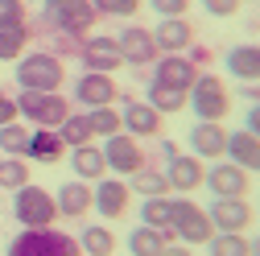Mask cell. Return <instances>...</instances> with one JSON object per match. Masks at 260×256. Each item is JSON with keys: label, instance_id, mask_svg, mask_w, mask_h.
Returning <instances> with one entry per match:
<instances>
[{"label": "cell", "instance_id": "1", "mask_svg": "<svg viewBox=\"0 0 260 256\" xmlns=\"http://www.w3.org/2000/svg\"><path fill=\"white\" fill-rule=\"evenodd\" d=\"M67 83V67L50 50H34L17 58V87L21 91H62Z\"/></svg>", "mask_w": 260, "mask_h": 256}, {"label": "cell", "instance_id": "2", "mask_svg": "<svg viewBox=\"0 0 260 256\" xmlns=\"http://www.w3.org/2000/svg\"><path fill=\"white\" fill-rule=\"evenodd\" d=\"M100 13H95L91 0H42V25H50L54 34H91Z\"/></svg>", "mask_w": 260, "mask_h": 256}, {"label": "cell", "instance_id": "3", "mask_svg": "<svg viewBox=\"0 0 260 256\" xmlns=\"http://www.w3.org/2000/svg\"><path fill=\"white\" fill-rule=\"evenodd\" d=\"M9 256H83L79 240L54 228H25L21 236H13Z\"/></svg>", "mask_w": 260, "mask_h": 256}, {"label": "cell", "instance_id": "4", "mask_svg": "<svg viewBox=\"0 0 260 256\" xmlns=\"http://www.w3.org/2000/svg\"><path fill=\"white\" fill-rule=\"evenodd\" d=\"M75 108L62 91H21L17 95V116H25L34 128H58Z\"/></svg>", "mask_w": 260, "mask_h": 256}, {"label": "cell", "instance_id": "5", "mask_svg": "<svg viewBox=\"0 0 260 256\" xmlns=\"http://www.w3.org/2000/svg\"><path fill=\"white\" fill-rule=\"evenodd\" d=\"M186 108H194V116L199 120H223L227 112H232V95H227V83L219 75H199L194 79V87L186 91Z\"/></svg>", "mask_w": 260, "mask_h": 256}, {"label": "cell", "instance_id": "6", "mask_svg": "<svg viewBox=\"0 0 260 256\" xmlns=\"http://www.w3.org/2000/svg\"><path fill=\"white\" fill-rule=\"evenodd\" d=\"M13 219L21 223V228H54V219H58V203L54 195H46L42 186H21L13 190Z\"/></svg>", "mask_w": 260, "mask_h": 256}, {"label": "cell", "instance_id": "7", "mask_svg": "<svg viewBox=\"0 0 260 256\" xmlns=\"http://www.w3.org/2000/svg\"><path fill=\"white\" fill-rule=\"evenodd\" d=\"M170 232L182 244H207L211 240V215L190 203V199H174V215H170Z\"/></svg>", "mask_w": 260, "mask_h": 256}, {"label": "cell", "instance_id": "8", "mask_svg": "<svg viewBox=\"0 0 260 256\" xmlns=\"http://www.w3.org/2000/svg\"><path fill=\"white\" fill-rule=\"evenodd\" d=\"M79 58H83L87 71H100V75H116V71L124 67L120 46H116V38H108V34H91V38H83Z\"/></svg>", "mask_w": 260, "mask_h": 256}, {"label": "cell", "instance_id": "9", "mask_svg": "<svg viewBox=\"0 0 260 256\" xmlns=\"http://www.w3.org/2000/svg\"><path fill=\"white\" fill-rule=\"evenodd\" d=\"M75 100H79V108H108V104H116L120 100V87H116V79L112 75H100V71H83L79 75V83H75Z\"/></svg>", "mask_w": 260, "mask_h": 256}, {"label": "cell", "instance_id": "10", "mask_svg": "<svg viewBox=\"0 0 260 256\" xmlns=\"http://www.w3.org/2000/svg\"><path fill=\"white\" fill-rule=\"evenodd\" d=\"M116 46H120V58L128 62V67H153V62L161 58V50L153 42V29H141V25H128L116 38Z\"/></svg>", "mask_w": 260, "mask_h": 256}, {"label": "cell", "instance_id": "11", "mask_svg": "<svg viewBox=\"0 0 260 256\" xmlns=\"http://www.w3.org/2000/svg\"><path fill=\"white\" fill-rule=\"evenodd\" d=\"M203 182L211 186L215 199H248V170H240L236 162H219V166H211Z\"/></svg>", "mask_w": 260, "mask_h": 256}, {"label": "cell", "instance_id": "12", "mask_svg": "<svg viewBox=\"0 0 260 256\" xmlns=\"http://www.w3.org/2000/svg\"><path fill=\"white\" fill-rule=\"evenodd\" d=\"M199 75L203 71L194 67L186 54H161L157 67H153V83H166V87H178V91H190Z\"/></svg>", "mask_w": 260, "mask_h": 256}, {"label": "cell", "instance_id": "13", "mask_svg": "<svg viewBox=\"0 0 260 256\" xmlns=\"http://www.w3.org/2000/svg\"><path fill=\"white\" fill-rule=\"evenodd\" d=\"M104 157H108V170H116V174H137V170L145 166L141 141H137V137H128V133H116V137H108V145H104Z\"/></svg>", "mask_w": 260, "mask_h": 256}, {"label": "cell", "instance_id": "14", "mask_svg": "<svg viewBox=\"0 0 260 256\" xmlns=\"http://www.w3.org/2000/svg\"><path fill=\"white\" fill-rule=\"evenodd\" d=\"M120 124H124V133L128 137H157L161 133V112L145 100H124V112H120Z\"/></svg>", "mask_w": 260, "mask_h": 256}, {"label": "cell", "instance_id": "15", "mask_svg": "<svg viewBox=\"0 0 260 256\" xmlns=\"http://www.w3.org/2000/svg\"><path fill=\"white\" fill-rule=\"evenodd\" d=\"M190 153L194 157H211V162H219V157L227 153V128L223 124H215V120H199L190 128Z\"/></svg>", "mask_w": 260, "mask_h": 256}, {"label": "cell", "instance_id": "16", "mask_svg": "<svg viewBox=\"0 0 260 256\" xmlns=\"http://www.w3.org/2000/svg\"><path fill=\"white\" fill-rule=\"evenodd\" d=\"M91 195H95V199H91V207L100 211L104 219H120V215L128 211V199H133V190H128V182H116V178H100Z\"/></svg>", "mask_w": 260, "mask_h": 256}, {"label": "cell", "instance_id": "17", "mask_svg": "<svg viewBox=\"0 0 260 256\" xmlns=\"http://www.w3.org/2000/svg\"><path fill=\"white\" fill-rule=\"evenodd\" d=\"M153 42L161 54H186L194 46V25L186 17H161V25L153 29Z\"/></svg>", "mask_w": 260, "mask_h": 256}, {"label": "cell", "instance_id": "18", "mask_svg": "<svg viewBox=\"0 0 260 256\" xmlns=\"http://www.w3.org/2000/svg\"><path fill=\"white\" fill-rule=\"evenodd\" d=\"M203 178H207L203 157H194V153H174V157H170V170H166L170 190H182V195H190V190L203 186Z\"/></svg>", "mask_w": 260, "mask_h": 256}, {"label": "cell", "instance_id": "19", "mask_svg": "<svg viewBox=\"0 0 260 256\" xmlns=\"http://www.w3.org/2000/svg\"><path fill=\"white\" fill-rule=\"evenodd\" d=\"M207 215H211V228L215 232H244L252 223V207L244 199H215Z\"/></svg>", "mask_w": 260, "mask_h": 256}, {"label": "cell", "instance_id": "20", "mask_svg": "<svg viewBox=\"0 0 260 256\" xmlns=\"http://www.w3.org/2000/svg\"><path fill=\"white\" fill-rule=\"evenodd\" d=\"M227 162H236L248 174H260V137L252 133H227Z\"/></svg>", "mask_w": 260, "mask_h": 256}, {"label": "cell", "instance_id": "21", "mask_svg": "<svg viewBox=\"0 0 260 256\" xmlns=\"http://www.w3.org/2000/svg\"><path fill=\"white\" fill-rule=\"evenodd\" d=\"M227 71H232L240 83H260V46L244 42L227 50Z\"/></svg>", "mask_w": 260, "mask_h": 256}, {"label": "cell", "instance_id": "22", "mask_svg": "<svg viewBox=\"0 0 260 256\" xmlns=\"http://www.w3.org/2000/svg\"><path fill=\"white\" fill-rule=\"evenodd\" d=\"M91 186L87 182H67V186H58V195H54V203H58V215H67V219H79V215H87L91 211Z\"/></svg>", "mask_w": 260, "mask_h": 256}, {"label": "cell", "instance_id": "23", "mask_svg": "<svg viewBox=\"0 0 260 256\" xmlns=\"http://www.w3.org/2000/svg\"><path fill=\"white\" fill-rule=\"evenodd\" d=\"M71 166H75L79 182H100L108 174V157L95 145H79V149H71Z\"/></svg>", "mask_w": 260, "mask_h": 256}, {"label": "cell", "instance_id": "24", "mask_svg": "<svg viewBox=\"0 0 260 256\" xmlns=\"http://www.w3.org/2000/svg\"><path fill=\"white\" fill-rule=\"evenodd\" d=\"M62 153H67V145H62L58 128H34V133H29V153H25V162H58Z\"/></svg>", "mask_w": 260, "mask_h": 256}, {"label": "cell", "instance_id": "25", "mask_svg": "<svg viewBox=\"0 0 260 256\" xmlns=\"http://www.w3.org/2000/svg\"><path fill=\"white\" fill-rule=\"evenodd\" d=\"M133 182H128V190L133 195H145V199H161L170 195V182H166V170H153V166H141L137 174H128Z\"/></svg>", "mask_w": 260, "mask_h": 256}, {"label": "cell", "instance_id": "26", "mask_svg": "<svg viewBox=\"0 0 260 256\" xmlns=\"http://www.w3.org/2000/svg\"><path fill=\"white\" fill-rule=\"evenodd\" d=\"M170 240H174L170 232H157V228H145L141 223V228L128 236V252L133 256H161V248H166Z\"/></svg>", "mask_w": 260, "mask_h": 256}, {"label": "cell", "instance_id": "27", "mask_svg": "<svg viewBox=\"0 0 260 256\" xmlns=\"http://www.w3.org/2000/svg\"><path fill=\"white\" fill-rule=\"evenodd\" d=\"M29 46V25L13 21V25H0V62H17Z\"/></svg>", "mask_w": 260, "mask_h": 256}, {"label": "cell", "instance_id": "28", "mask_svg": "<svg viewBox=\"0 0 260 256\" xmlns=\"http://www.w3.org/2000/svg\"><path fill=\"white\" fill-rule=\"evenodd\" d=\"M79 248H83V256H112L116 252V236L104 223H91V228L79 232Z\"/></svg>", "mask_w": 260, "mask_h": 256}, {"label": "cell", "instance_id": "29", "mask_svg": "<svg viewBox=\"0 0 260 256\" xmlns=\"http://www.w3.org/2000/svg\"><path fill=\"white\" fill-rule=\"evenodd\" d=\"M145 104H153L161 116H174V112H182V108H186V91L166 87V83H149V91H145Z\"/></svg>", "mask_w": 260, "mask_h": 256}, {"label": "cell", "instance_id": "30", "mask_svg": "<svg viewBox=\"0 0 260 256\" xmlns=\"http://www.w3.org/2000/svg\"><path fill=\"white\" fill-rule=\"evenodd\" d=\"M58 137H62V145L67 149H79V145H91V120H87V112H71L67 120L58 124Z\"/></svg>", "mask_w": 260, "mask_h": 256}, {"label": "cell", "instance_id": "31", "mask_svg": "<svg viewBox=\"0 0 260 256\" xmlns=\"http://www.w3.org/2000/svg\"><path fill=\"white\" fill-rule=\"evenodd\" d=\"M170 215H174V199H166V195L161 199H145V207H141V223L145 228H157V232H170Z\"/></svg>", "mask_w": 260, "mask_h": 256}, {"label": "cell", "instance_id": "32", "mask_svg": "<svg viewBox=\"0 0 260 256\" xmlns=\"http://www.w3.org/2000/svg\"><path fill=\"white\" fill-rule=\"evenodd\" d=\"M29 170H34V166H29L25 157H5V162H0V186H5V190L29 186V182H34V178H29Z\"/></svg>", "mask_w": 260, "mask_h": 256}, {"label": "cell", "instance_id": "33", "mask_svg": "<svg viewBox=\"0 0 260 256\" xmlns=\"http://www.w3.org/2000/svg\"><path fill=\"white\" fill-rule=\"evenodd\" d=\"M0 149H5V157H25L29 153V128L25 124H5L0 128Z\"/></svg>", "mask_w": 260, "mask_h": 256}, {"label": "cell", "instance_id": "34", "mask_svg": "<svg viewBox=\"0 0 260 256\" xmlns=\"http://www.w3.org/2000/svg\"><path fill=\"white\" fill-rule=\"evenodd\" d=\"M87 120H91V133H95V137H116V133H124L120 112H116L112 104H108V108H91Z\"/></svg>", "mask_w": 260, "mask_h": 256}, {"label": "cell", "instance_id": "35", "mask_svg": "<svg viewBox=\"0 0 260 256\" xmlns=\"http://www.w3.org/2000/svg\"><path fill=\"white\" fill-rule=\"evenodd\" d=\"M207 244H211V256H248L244 232H215Z\"/></svg>", "mask_w": 260, "mask_h": 256}, {"label": "cell", "instance_id": "36", "mask_svg": "<svg viewBox=\"0 0 260 256\" xmlns=\"http://www.w3.org/2000/svg\"><path fill=\"white\" fill-rule=\"evenodd\" d=\"M100 17H133L141 9V0H91Z\"/></svg>", "mask_w": 260, "mask_h": 256}, {"label": "cell", "instance_id": "37", "mask_svg": "<svg viewBox=\"0 0 260 256\" xmlns=\"http://www.w3.org/2000/svg\"><path fill=\"white\" fill-rule=\"evenodd\" d=\"M25 21V0H0V25Z\"/></svg>", "mask_w": 260, "mask_h": 256}, {"label": "cell", "instance_id": "38", "mask_svg": "<svg viewBox=\"0 0 260 256\" xmlns=\"http://www.w3.org/2000/svg\"><path fill=\"white\" fill-rule=\"evenodd\" d=\"M203 5H207V13H211V17H236L244 0H203Z\"/></svg>", "mask_w": 260, "mask_h": 256}, {"label": "cell", "instance_id": "39", "mask_svg": "<svg viewBox=\"0 0 260 256\" xmlns=\"http://www.w3.org/2000/svg\"><path fill=\"white\" fill-rule=\"evenodd\" d=\"M149 5L161 13V17H186V9H190V0H149Z\"/></svg>", "mask_w": 260, "mask_h": 256}, {"label": "cell", "instance_id": "40", "mask_svg": "<svg viewBox=\"0 0 260 256\" xmlns=\"http://www.w3.org/2000/svg\"><path fill=\"white\" fill-rule=\"evenodd\" d=\"M54 38H58V42H54L50 54H58V58H62V54H79V46H83V38H75V34H54Z\"/></svg>", "mask_w": 260, "mask_h": 256}, {"label": "cell", "instance_id": "41", "mask_svg": "<svg viewBox=\"0 0 260 256\" xmlns=\"http://www.w3.org/2000/svg\"><path fill=\"white\" fill-rule=\"evenodd\" d=\"M13 120H17V100H9V95L0 91V128L13 124Z\"/></svg>", "mask_w": 260, "mask_h": 256}, {"label": "cell", "instance_id": "42", "mask_svg": "<svg viewBox=\"0 0 260 256\" xmlns=\"http://www.w3.org/2000/svg\"><path fill=\"white\" fill-rule=\"evenodd\" d=\"M244 133L260 137V104H252V108H248V120H244Z\"/></svg>", "mask_w": 260, "mask_h": 256}, {"label": "cell", "instance_id": "43", "mask_svg": "<svg viewBox=\"0 0 260 256\" xmlns=\"http://www.w3.org/2000/svg\"><path fill=\"white\" fill-rule=\"evenodd\" d=\"M161 256H194V252H190V244H166Z\"/></svg>", "mask_w": 260, "mask_h": 256}, {"label": "cell", "instance_id": "44", "mask_svg": "<svg viewBox=\"0 0 260 256\" xmlns=\"http://www.w3.org/2000/svg\"><path fill=\"white\" fill-rule=\"evenodd\" d=\"M244 100H252V104H260V83H244Z\"/></svg>", "mask_w": 260, "mask_h": 256}, {"label": "cell", "instance_id": "45", "mask_svg": "<svg viewBox=\"0 0 260 256\" xmlns=\"http://www.w3.org/2000/svg\"><path fill=\"white\" fill-rule=\"evenodd\" d=\"M248 256H260V240H248Z\"/></svg>", "mask_w": 260, "mask_h": 256}]
</instances>
